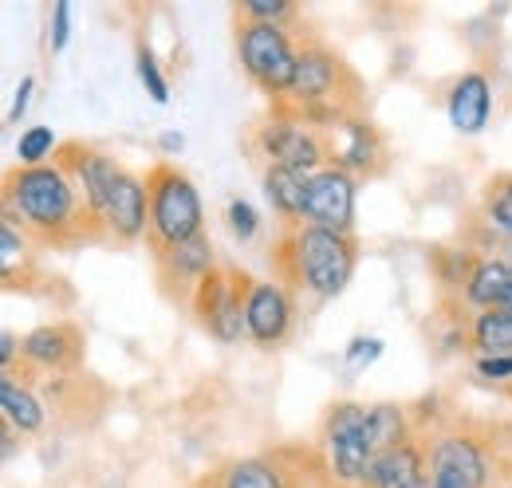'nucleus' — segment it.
Returning a JSON list of instances; mask_svg holds the SVG:
<instances>
[{
    "mask_svg": "<svg viewBox=\"0 0 512 488\" xmlns=\"http://www.w3.org/2000/svg\"><path fill=\"white\" fill-rule=\"evenodd\" d=\"M16 437H20V433L4 422V457H12V453H16Z\"/></svg>",
    "mask_w": 512,
    "mask_h": 488,
    "instance_id": "e433bc0d",
    "label": "nucleus"
},
{
    "mask_svg": "<svg viewBox=\"0 0 512 488\" xmlns=\"http://www.w3.org/2000/svg\"><path fill=\"white\" fill-rule=\"evenodd\" d=\"M56 162L71 174V182L79 185V193H83V201H87V209H91V217H95V225H99L103 205H107V193H111V185L119 178L123 162L111 158L107 150L91 146V142H79V138H71V142L60 146ZM99 233H103V225H99ZM103 241H107V237H103Z\"/></svg>",
    "mask_w": 512,
    "mask_h": 488,
    "instance_id": "2eb2a0df",
    "label": "nucleus"
},
{
    "mask_svg": "<svg viewBox=\"0 0 512 488\" xmlns=\"http://www.w3.org/2000/svg\"><path fill=\"white\" fill-rule=\"evenodd\" d=\"M237 20L256 24H296L300 8L292 0H237Z\"/></svg>",
    "mask_w": 512,
    "mask_h": 488,
    "instance_id": "c85d7f7f",
    "label": "nucleus"
},
{
    "mask_svg": "<svg viewBox=\"0 0 512 488\" xmlns=\"http://www.w3.org/2000/svg\"><path fill=\"white\" fill-rule=\"evenodd\" d=\"M20 351H24V339H20L16 331H4V335H0V366H4V374H12V370H16Z\"/></svg>",
    "mask_w": 512,
    "mask_h": 488,
    "instance_id": "f704fd0d",
    "label": "nucleus"
},
{
    "mask_svg": "<svg viewBox=\"0 0 512 488\" xmlns=\"http://www.w3.org/2000/svg\"><path fill=\"white\" fill-rule=\"evenodd\" d=\"M461 244H469L477 256H493V260H505L512 268V237L509 233H501V229H493L481 213H473L469 217V225L461 229V237H457Z\"/></svg>",
    "mask_w": 512,
    "mask_h": 488,
    "instance_id": "a878e982",
    "label": "nucleus"
},
{
    "mask_svg": "<svg viewBox=\"0 0 512 488\" xmlns=\"http://www.w3.org/2000/svg\"><path fill=\"white\" fill-rule=\"evenodd\" d=\"M237 56L245 75L268 95V103H280L292 91L300 60V40L292 36V24L237 20Z\"/></svg>",
    "mask_w": 512,
    "mask_h": 488,
    "instance_id": "6e6552de",
    "label": "nucleus"
},
{
    "mask_svg": "<svg viewBox=\"0 0 512 488\" xmlns=\"http://www.w3.org/2000/svg\"><path fill=\"white\" fill-rule=\"evenodd\" d=\"M477 213L512 237V170H501L493 174L489 182L481 185V201H477Z\"/></svg>",
    "mask_w": 512,
    "mask_h": 488,
    "instance_id": "393cba45",
    "label": "nucleus"
},
{
    "mask_svg": "<svg viewBox=\"0 0 512 488\" xmlns=\"http://www.w3.org/2000/svg\"><path fill=\"white\" fill-rule=\"evenodd\" d=\"M497 488H512V477H509V481H505V485H497Z\"/></svg>",
    "mask_w": 512,
    "mask_h": 488,
    "instance_id": "4c0bfd02",
    "label": "nucleus"
},
{
    "mask_svg": "<svg viewBox=\"0 0 512 488\" xmlns=\"http://www.w3.org/2000/svg\"><path fill=\"white\" fill-rule=\"evenodd\" d=\"M4 217H12L44 248L103 241L79 185L60 162L48 166H8L4 170Z\"/></svg>",
    "mask_w": 512,
    "mask_h": 488,
    "instance_id": "f257e3e1",
    "label": "nucleus"
},
{
    "mask_svg": "<svg viewBox=\"0 0 512 488\" xmlns=\"http://www.w3.org/2000/svg\"><path fill=\"white\" fill-rule=\"evenodd\" d=\"M469 351H477V359L512 355L509 307H489V311H473V315H469Z\"/></svg>",
    "mask_w": 512,
    "mask_h": 488,
    "instance_id": "5701e85b",
    "label": "nucleus"
},
{
    "mask_svg": "<svg viewBox=\"0 0 512 488\" xmlns=\"http://www.w3.org/2000/svg\"><path fill=\"white\" fill-rule=\"evenodd\" d=\"M430 437V477L434 488H497L505 485L497 441L485 429L438 426Z\"/></svg>",
    "mask_w": 512,
    "mask_h": 488,
    "instance_id": "7ed1b4c3",
    "label": "nucleus"
},
{
    "mask_svg": "<svg viewBox=\"0 0 512 488\" xmlns=\"http://www.w3.org/2000/svg\"><path fill=\"white\" fill-rule=\"evenodd\" d=\"M0 422H8L20 437H36L48 429V406L32 390V382L16 374H0Z\"/></svg>",
    "mask_w": 512,
    "mask_h": 488,
    "instance_id": "a211bd4d",
    "label": "nucleus"
},
{
    "mask_svg": "<svg viewBox=\"0 0 512 488\" xmlns=\"http://www.w3.org/2000/svg\"><path fill=\"white\" fill-rule=\"evenodd\" d=\"M197 488H331L323 461L312 449H272L233 457L213 469Z\"/></svg>",
    "mask_w": 512,
    "mask_h": 488,
    "instance_id": "423d86ee",
    "label": "nucleus"
},
{
    "mask_svg": "<svg viewBox=\"0 0 512 488\" xmlns=\"http://www.w3.org/2000/svg\"><path fill=\"white\" fill-rule=\"evenodd\" d=\"M32 268H36L32 237L12 217H4L0 221V276H4V288H24Z\"/></svg>",
    "mask_w": 512,
    "mask_h": 488,
    "instance_id": "b1692460",
    "label": "nucleus"
},
{
    "mask_svg": "<svg viewBox=\"0 0 512 488\" xmlns=\"http://www.w3.org/2000/svg\"><path fill=\"white\" fill-rule=\"evenodd\" d=\"M253 284L256 276H249L245 268H237L233 260H221L197 284L190 311L217 343H241V339H249V331H245V307H249Z\"/></svg>",
    "mask_w": 512,
    "mask_h": 488,
    "instance_id": "1a4fd4ad",
    "label": "nucleus"
},
{
    "mask_svg": "<svg viewBox=\"0 0 512 488\" xmlns=\"http://www.w3.org/2000/svg\"><path fill=\"white\" fill-rule=\"evenodd\" d=\"M509 311H512V300H509Z\"/></svg>",
    "mask_w": 512,
    "mask_h": 488,
    "instance_id": "58836bf2",
    "label": "nucleus"
},
{
    "mask_svg": "<svg viewBox=\"0 0 512 488\" xmlns=\"http://www.w3.org/2000/svg\"><path fill=\"white\" fill-rule=\"evenodd\" d=\"M512 300V268L505 260L493 256H477L469 284L461 292V307L465 311H489V307H509Z\"/></svg>",
    "mask_w": 512,
    "mask_h": 488,
    "instance_id": "6ab92c4d",
    "label": "nucleus"
},
{
    "mask_svg": "<svg viewBox=\"0 0 512 488\" xmlns=\"http://www.w3.org/2000/svg\"><path fill=\"white\" fill-rule=\"evenodd\" d=\"M379 355H383V339H375V335H355V339L347 343V351H343V363L363 370V366L375 363Z\"/></svg>",
    "mask_w": 512,
    "mask_h": 488,
    "instance_id": "7c9ffc66",
    "label": "nucleus"
},
{
    "mask_svg": "<svg viewBox=\"0 0 512 488\" xmlns=\"http://www.w3.org/2000/svg\"><path fill=\"white\" fill-rule=\"evenodd\" d=\"M268 260L276 280L292 296L327 304L347 292L359 264V241L351 233H331L320 225H280Z\"/></svg>",
    "mask_w": 512,
    "mask_h": 488,
    "instance_id": "f03ea898",
    "label": "nucleus"
},
{
    "mask_svg": "<svg viewBox=\"0 0 512 488\" xmlns=\"http://www.w3.org/2000/svg\"><path fill=\"white\" fill-rule=\"evenodd\" d=\"M446 115L449 126L465 138L481 134L489 119H493V79L481 71V67H469L461 71L446 91Z\"/></svg>",
    "mask_w": 512,
    "mask_h": 488,
    "instance_id": "f3484780",
    "label": "nucleus"
},
{
    "mask_svg": "<svg viewBox=\"0 0 512 488\" xmlns=\"http://www.w3.org/2000/svg\"><path fill=\"white\" fill-rule=\"evenodd\" d=\"M60 134L52 126H24L16 138V166H48L60 154Z\"/></svg>",
    "mask_w": 512,
    "mask_h": 488,
    "instance_id": "bb28decb",
    "label": "nucleus"
},
{
    "mask_svg": "<svg viewBox=\"0 0 512 488\" xmlns=\"http://www.w3.org/2000/svg\"><path fill=\"white\" fill-rule=\"evenodd\" d=\"M150 260H154V272H158L162 292H166L174 304H193L197 284L221 264L209 233H197L190 241L170 244V248H154Z\"/></svg>",
    "mask_w": 512,
    "mask_h": 488,
    "instance_id": "f8f14e48",
    "label": "nucleus"
},
{
    "mask_svg": "<svg viewBox=\"0 0 512 488\" xmlns=\"http://www.w3.org/2000/svg\"><path fill=\"white\" fill-rule=\"evenodd\" d=\"M253 150L264 166H284L300 174H316L331 166L327 134L288 103H268V119L253 130Z\"/></svg>",
    "mask_w": 512,
    "mask_h": 488,
    "instance_id": "0eeeda50",
    "label": "nucleus"
},
{
    "mask_svg": "<svg viewBox=\"0 0 512 488\" xmlns=\"http://www.w3.org/2000/svg\"><path fill=\"white\" fill-rule=\"evenodd\" d=\"M296 327V300L280 280H256L245 307V331L260 351H276L292 339Z\"/></svg>",
    "mask_w": 512,
    "mask_h": 488,
    "instance_id": "dca6fc26",
    "label": "nucleus"
},
{
    "mask_svg": "<svg viewBox=\"0 0 512 488\" xmlns=\"http://www.w3.org/2000/svg\"><path fill=\"white\" fill-rule=\"evenodd\" d=\"M103 237L115 244H138L150 237V193H146V178H138L134 170H119V178L107 193L103 205Z\"/></svg>",
    "mask_w": 512,
    "mask_h": 488,
    "instance_id": "4468645a",
    "label": "nucleus"
},
{
    "mask_svg": "<svg viewBox=\"0 0 512 488\" xmlns=\"http://www.w3.org/2000/svg\"><path fill=\"white\" fill-rule=\"evenodd\" d=\"M83 331L71 319L56 323H40L24 335V351H20V378L36 382V378H71L83 366Z\"/></svg>",
    "mask_w": 512,
    "mask_h": 488,
    "instance_id": "9d476101",
    "label": "nucleus"
},
{
    "mask_svg": "<svg viewBox=\"0 0 512 488\" xmlns=\"http://www.w3.org/2000/svg\"><path fill=\"white\" fill-rule=\"evenodd\" d=\"M477 264V252L469 244H438L430 252V272H434V284H438V296L442 300H457L461 304V292L469 284V272Z\"/></svg>",
    "mask_w": 512,
    "mask_h": 488,
    "instance_id": "4be33fe9",
    "label": "nucleus"
},
{
    "mask_svg": "<svg viewBox=\"0 0 512 488\" xmlns=\"http://www.w3.org/2000/svg\"><path fill=\"white\" fill-rule=\"evenodd\" d=\"M158 146H162L166 154H174V150H182V146H186V138H182L178 130H166V134H158Z\"/></svg>",
    "mask_w": 512,
    "mask_h": 488,
    "instance_id": "c9c22d12",
    "label": "nucleus"
},
{
    "mask_svg": "<svg viewBox=\"0 0 512 488\" xmlns=\"http://www.w3.org/2000/svg\"><path fill=\"white\" fill-rule=\"evenodd\" d=\"M146 193H150V252L170 248L205 233V205L193 178L170 158H158L146 170Z\"/></svg>",
    "mask_w": 512,
    "mask_h": 488,
    "instance_id": "20e7f679",
    "label": "nucleus"
},
{
    "mask_svg": "<svg viewBox=\"0 0 512 488\" xmlns=\"http://www.w3.org/2000/svg\"><path fill=\"white\" fill-rule=\"evenodd\" d=\"M323 134H327V146H331V166H339L355 178H379L390 166L386 134L367 115H347Z\"/></svg>",
    "mask_w": 512,
    "mask_h": 488,
    "instance_id": "9b49d317",
    "label": "nucleus"
},
{
    "mask_svg": "<svg viewBox=\"0 0 512 488\" xmlns=\"http://www.w3.org/2000/svg\"><path fill=\"white\" fill-rule=\"evenodd\" d=\"M134 71H138V83L146 87V95L154 103H170V79H166V71H162V63H158L146 36H138V44H134Z\"/></svg>",
    "mask_w": 512,
    "mask_h": 488,
    "instance_id": "cd10ccee",
    "label": "nucleus"
},
{
    "mask_svg": "<svg viewBox=\"0 0 512 488\" xmlns=\"http://www.w3.org/2000/svg\"><path fill=\"white\" fill-rule=\"evenodd\" d=\"M67 40H71V4L56 0L52 4V20H48V48L52 52H64Z\"/></svg>",
    "mask_w": 512,
    "mask_h": 488,
    "instance_id": "2f4dec72",
    "label": "nucleus"
},
{
    "mask_svg": "<svg viewBox=\"0 0 512 488\" xmlns=\"http://www.w3.org/2000/svg\"><path fill=\"white\" fill-rule=\"evenodd\" d=\"M355 201H359V178L339 166H323L308 178L304 225H320L331 233L355 237Z\"/></svg>",
    "mask_w": 512,
    "mask_h": 488,
    "instance_id": "ddd939ff",
    "label": "nucleus"
},
{
    "mask_svg": "<svg viewBox=\"0 0 512 488\" xmlns=\"http://www.w3.org/2000/svg\"><path fill=\"white\" fill-rule=\"evenodd\" d=\"M418 433V422L410 418L406 406L398 402H371V414H367V441H371V457L379 461L383 453L406 445L410 437Z\"/></svg>",
    "mask_w": 512,
    "mask_h": 488,
    "instance_id": "412c9836",
    "label": "nucleus"
},
{
    "mask_svg": "<svg viewBox=\"0 0 512 488\" xmlns=\"http://www.w3.org/2000/svg\"><path fill=\"white\" fill-rule=\"evenodd\" d=\"M367 402H331L320 422L316 453L323 461V473L331 488H363L375 457L367 441Z\"/></svg>",
    "mask_w": 512,
    "mask_h": 488,
    "instance_id": "39448f33",
    "label": "nucleus"
},
{
    "mask_svg": "<svg viewBox=\"0 0 512 488\" xmlns=\"http://www.w3.org/2000/svg\"><path fill=\"white\" fill-rule=\"evenodd\" d=\"M308 178L300 170H284V166H264L260 170V185L264 197L276 213L280 225H304V197H308Z\"/></svg>",
    "mask_w": 512,
    "mask_h": 488,
    "instance_id": "aec40b11",
    "label": "nucleus"
},
{
    "mask_svg": "<svg viewBox=\"0 0 512 488\" xmlns=\"http://www.w3.org/2000/svg\"><path fill=\"white\" fill-rule=\"evenodd\" d=\"M473 370L485 382H512V355H489V359H473Z\"/></svg>",
    "mask_w": 512,
    "mask_h": 488,
    "instance_id": "473e14b6",
    "label": "nucleus"
},
{
    "mask_svg": "<svg viewBox=\"0 0 512 488\" xmlns=\"http://www.w3.org/2000/svg\"><path fill=\"white\" fill-rule=\"evenodd\" d=\"M225 225H229V233H233L237 244L256 241V233H260V209H256L249 197H229L225 201Z\"/></svg>",
    "mask_w": 512,
    "mask_h": 488,
    "instance_id": "c756f323",
    "label": "nucleus"
},
{
    "mask_svg": "<svg viewBox=\"0 0 512 488\" xmlns=\"http://www.w3.org/2000/svg\"><path fill=\"white\" fill-rule=\"evenodd\" d=\"M32 91H36V75H24V79L16 83V91H12V107H8V126H16V122L28 115Z\"/></svg>",
    "mask_w": 512,
    "mask_h": 488,
    "instance_id": "72a5a7b5",
    "label": "nucleus"
}]
</instances>
